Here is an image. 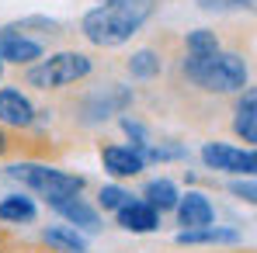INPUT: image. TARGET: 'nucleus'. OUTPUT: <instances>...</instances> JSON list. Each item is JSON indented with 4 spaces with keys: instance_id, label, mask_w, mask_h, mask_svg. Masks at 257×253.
<instances>
[{
    "instance_id": "f03ea898",
    "label": "nucleus",
    "mask_w": 257,
    "mask_h": 253,
    "mask_svg": "<svg viewBox=\"0 0 257 253\" xmlns=\"http://www.w3.org/2000/svg\"><path fill=\"white\" fill-rule=\"evenodd\" d=\"M184 73L205 90H243L247 84V63L233 52H212V56H188L184 59Z\"/></svg>"
},
{
    "instance_id": "f257e3e1",
    "label": "nucleus",
    "mask_w": 257,
    "mask_h": 253,
    "mask_svg": "<svg viewBox=\"0 0 257 253\" xmlns=\"http://www.w3.org/2000/svg\"><path fill=\"white\" fill-rule=\"evenodd\" d=\"M153 14V0H104L101 7L87 11L80 21V32L94 45H122L128 42L143 21Z\"/></svg>"
},
{
    "instance_id": "7ed1b4c3",
    "label": "nucleus",
    "mask_w": 257,
    "mask_h": 253,
    "mask_svg": "<svg viewBox=\"0 0 257 253\" xmlns=\"http://www.w3.org/2000/svg\"><path fill=\"white\" fill-rule=\"evenodd\" d=\"M7 173L14 180H21L25 187L39 191L49 205H56L63 198H77L84 191V177L56 170V167H42V163H14V167H7Z\"/></svg>"
},
{
    "instance_id": "4be33fe9",
    "label": "nucleus",
    "mask_w": 257,
    "mask_h": 253,
    "mask_svg": "<svg viewBox=\"0 0 257 253\" xmlns=\"http://www.w3.org/2000/svg\"><path fill=\"white\" fill-rule=\"evenodd\" d=\"M122 128H125L128 135L136 139V146H143V142H146V128L139 125V122H132V118H122Z\"/></svg>"
},
{
    "instance_id": "6ab92c4d",
    "label": "nucleus",
    "mask_w": 257,
    "mask_h": 253,
    "mask_svg": "<svg viewBox=\"0 0 257 253\" xmlns=\"http://www.w3.org/2000/svg\"><path fill=\"white\" fill-rule=\"evenodd\" d=\"M219 52V39H215V32L209 28H195V32H188V56H212Z\"/></svg>"
},
{
    "instance_id": "9d476101",
    "label": "nucleus",
    "mask_w": 257,
    "mask_h": 253,
    "mask_svg": "<svg viewBox=\"0 0 257 253\" xmlns=\"http://www.w3.org/2000/svg\"><path fill=\"white\" fill-rule=\"evenodd\" d=\"M115 215H118V225L128 232H153L160 225V211H153L146 201H128Z\"/></svg>"
},
{
    "instance_id": "423d86ee",
    "label": "nucleus",
    "mask_w": 257,
    "mask_h": 253,
    "mask_svg": "<svg viewBox=\"0 0 257 253\" xmlns=\"http://www.w3.org/2000/svg\"><path fill=\"white\" fill-rule=\"evenodd\" d=\"M128 104H132V90L111 84V87H104V90H97L94 97H87L84 122L87 125H97V122H104V118H111V115H122Z\"/></svg>"
},
{
    "instance_id": "9b49d317",
    "label": "nucleus",
    "mask_w": 257,
    "mask_h": 253,
    "mask_svg": "<svg viewBox=\"0 0 257 253\" xmlns=\"http://www.w3.org/2000/svg\"><path fill=\"white\" fill-rule=\"evenodd\" d=\"M52 208L59 211L70 225H80V229H87V232H97L101 229V218H97V211L87 205L84 198L77 194V198H63V201H56Z\"/></svg>"
},
{
    "instance_id": "5701e85b",
    "label": "nucleus",
    "mask_w": 257,
    "mask_h": 253,
    "mask_svg": "<svg viewBox=\"0 0 257 253\" xmlns=\"http://www.w3.org/2000/svg\"><path fill=\"white\" fill-rule=\"evenodd\" d=\"M236 7H254V0H233Z\"/></svg>"
},
{
    "instance_id": "a211bd4d",
    "label": "nucleus",
    "mask_w": 257,
    "mask_h": 253,
    "mask_svg": "<svg viewBox=\"0 0 257 253\" xmlns=\"http://www.w3.org/2000/svg\"><path fill=\"white\" fill-rule=\"evenodd\" d=\"M128 73H132V77H139V80L157 77V73H160V56H157L153 49H139V52L128 59Z\"/></svg>"
},
{
    "instance_id": "393cba45",
    "label": "nucleus",
    "mask_w": 257,
    "mask_h": 253,
    "mask_svg": "<svg viewBox=\"0 0 257 253\" xmlns=\"http://www.w3.org/2000/svg\"><path fill=\"white\" fill-rule=\"evenodd\" d=\"M0 77H4V63H0Z\"/></svg>"
},
{
    "instance_id": "b1692460",
    "label": "nucleus",
    "mask_w": 257,
    "mask_h": 253,
    "mask_svg": "<svg viewBox=\"0 0 257 253\" xmlns=\"http://www.w3.org/2000/svg\"><path fill=\"white\" fill-rule=\"evenodd\" d=\"M4 149H7V139H4V132H0V153H4Z\"/></svg>"
},
{
    "instance_id": "39448f33",
    "label": "nucleus",
    "mask_w": 257,
    "mask_h": 253,
    "mask_svg": "<svg viewBox=\"0 0 257 253\" xmlns=\"http://www.w3.org/2000/svg\"><path fill=\"white\" fill-rule=\"evenodd\" d=\"M202 160H205V167L226 170V173H247L250 177L257 170L254 149H236V146H226V142H205L202 146Z\"/></svg>"
},
{
    "instance_id": "f8f14e48",
    "label": "nucleus",
    "mask_w": 257,
    "mask_h": 253,
    "mask_svg": "<svg viewBox=\"0 0 257 253\" xmlns=\"http://www.w3.org/2000/svg\"><path fill=\"white\" fill-rule=\"evenodd\" d=\"M101 160H104V170L115 173V177H136L143 170V156L132 146H108L101 153Z\"/></svg>"
},
{
    "instance_id": "0eeeda50",
    "label": "nucleus",
    "mask_w": 257,
    "mask_h": 253,
    "mask_svg": "<svg viewBox=\"0 0 257 253\" xmlns=\"http://www.w3.org/2000/svg\"><path fill=\"white\" fill-rule=\"evenodd\" d=\"M42 59V45L25 39L21 28H0V63H35Z\"/></svg>"
},
{
    "instance_id": "ddd939ff",
    "label": "nucleus",
    "mask_w": 257,
    "mask_h": 253,
    "mask_svg": "<svg viewBox=\"0 0 257 253\" xmlns=\"http://www.w3.org/2000/svg\"><path fill=\"white\" fill-rule=\"evenodd\" d=\"M177 243L184 246H198V243H240V232L236 229H222V225H202V229H181L177 232Z\"/></svg>"
},
{
    "instance_id": "412c9836",
    "label": "nucleus",
    "mask_w": 257,
    "mask_h": 253,
    "mask_svg": "<svg viewBox=\"0 0 257 253\" xmlns=\"http://www.w3.org/2000/svg\"><path fill=\"white\" fill-rule=\"evenodd\" d=\"M229 191H233L236 198H243V201H257V187H254V180H233V184H229Z\"/></svg>"
},
{
    "instance_id": "dca6fc26",
    "label": "nucleus",
    "mask_w": 257,
    "mask_h": 253,
    "mask_svg": "<svg viewBox=\"0 0 257 253\" xmlns=\"http://www.w3.org/2000/svg\"><path fill=\"white\" fill-rule=\"evenodd\" d=\"M42 236L49 246H56V250H63V253H87V239L73 225H52V229H45Z\"/></svg>"
},
{
    "instance_id": "1a4fd4ad",
    "label": "nucleus",
    "mask_w": 257,
    "mask_h": 253,
    "mask_svg": "<svg viewBox=\"0 0 257 253\" xmlns=\"http://www.w3.org/2000/svg\"><path fill=\"white\" fill-rule=\"evenodd\" d=\"M0 122H7V125H32L35 122V108H32V101L21 94V90H14V87H4L0 90Z\"/></svg>"
},
{
    "instance_id": "aec40b11",
    "label": "nucleus",
    "mask_w": 257,
    "mask_h": 253,
    "mask_svg": "<svg viewBox=\"0 0 257 253\" xmlns=\"http://www.w3.org/2000/svg\"><path fill=\"white\" fill-rule=\"evenodd\" d=\"M97 201H101V208H104V211H118L122 205L132 201V194H128L125 187H118V184H108V187H101Z\"/></svg>"
},
{
    "instance_id": "2eb2a0df",
    "label": "nucleus",
    "mask_w": 257,
    "mask_h": 253,
    "mask_svg": "<svg viewBox=\"0 0 257 253\" xmlns=\"http://www.w3.org/2000/svg\"><path fill=\"white\" fill-rule=\"evenodd\" d=\"M233 128H236V135H243V142H257V94L254 90L243 94V101L236 108Z\"/></svg>"
},
{
    "instance_id": "f3484780",
    "label": "nucleus",
    "mask_w": 257,
    "mask_h": 253,
    "mask_svg": "<svg viewBox=\"0 0 257 253\" xmlns=\"http://www.w3.org/2000/svg\"><path fill=\"white\" fill-rule=\"evenodd\" d=\"M39 215V208H35V201L28 198V194H7L4 201H0V218L4 222H32Z\"/></svg>"
},
{
    "instance_id": "20e7f679",
    "label": "nucleus",
    "mask_w": 257,
    "mask_h": 253,
    "mask_svg": "<svg viewBox=\"0 0 257 253\" xmlns=\"http://www.w3.org/2000/svg\"><path fill=\"white\" fill-rule=\"evenodd\" d=\"M90 73V59L80 56V52H56L42 59L39 66L28 70V84L39 87V90H56V87H66V84H77Z\"/></svg>"
},
{
    "instance_id": "4468645a",
    "label": "nucleus",
    "mask_w": 257,
    "mask_h": 253,
    "mask_svg": "<svg viewBox=\"0 0 257 253\" xmlns=\"http://www.w3.org/2000/svg\"><path fill=\"white\" fill-rule=\"evenodd\" d=\"M143 198H146V205L153 211H171L174 205H177V187H174V180H167V177H160V180H150L146 184V191H143Z\"/></svg>"
},
{
    "instance_id": "6e6552de",
    "label": "nucleus",
    "mask_w": 257,
    "mask_h": 253,
    "mask_svg": "<svg viewBox=\"0 0 257 253\" xmlns=\"http://www.w3.org/2000/svg\"><path fill=\"white\" fill-rule=\"evenodd\" d=\"M174 208H177V222H181L184 229H202V225H212V218H215L212 201H209L202 191H188V194H181Z\"/></svg>"
}]
</instances>
